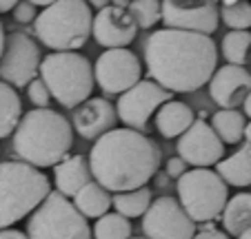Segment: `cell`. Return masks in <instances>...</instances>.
<instances>
[{"label":"cell","instance_id":"obj_1","mask_svg":"<svg viewBox=\"0 0 251 239\" xmlns=\"http://www.w3.org/2000/svg\"><path fill=\"white\" fill-rule=\"evenodd\" d=\"M149 78L169 93H191L211 82L218 49L211 36L176 29H158L145 43Z\"/></svg>","mask_w":251,"mask_h":239},{"label":"cell","instance_id":"obj_2","mask_svg":"<svg viewBox=\"0 0 251 239\" xmlns=\"http://www.w3.org/2000/svg\"><path fill=\"white\" fill-rule=\"evenodd\" d=\"M162 151L145 133L114 129L94 144L89 166L94 182L109 193H129L145 188L160 169Z\"/></svg>","mask_w":251,"mask_h":239},{"label":"cell","instance_id":"obj_3","mask_svg":"<svg viewBox=\"0 0 251 239\" xmlns=\"http://www.w3.org/2000/svg\"><path fill=\"white\" fill-rule=\"evenodd\" d=\"M74 146L71 122L51 109H33L25 113L14 133V151L20 162L36 169L58 166Z\"/></svg>","mask_w":251,"mask_h":239},{"label":"cell","instance_id":"obj_4","mask_svg":"<svg viewBox=\"0 0 251 239\" xmlns=\"http://www.w3.org/2000/svg\"><path fill=\"white\" fill-rule=\"evenodd\" d=\"M51 193L49 177L25 162H0V230L11 228L45 202Z\"/></svg>","mask_w":251,"mask_h":239},{"label":"cell","instance_id":"obj_5","mask_svg":"<svg viewBox=\"0 0 251 239\" xmlns=\"http://www.w3.org/2000/svg\"><path fill=\"white\" fill-rule=\"evenodd\" d=\"M33 33L51 53L78 51L94 36V14L82 0H58L43 9L33 22Z\"/></svg>","mask_w":251,"mask_h":239},{"label":"cell","instance_id":"obj_6","mask_svg":"<svg viewBox=\"0 0 251 239\" xmlns=\"http://www.w3.org/2000/svg\"><path fill=\"white\" fill-rule=\"evenodd\" d=\"M38 78L47 85L51 98L65 109H78L85 104L96 87L94 66L78 51L45 56Z\"/></svg>","mask_w":251,"mask_h":239},{"label":"cell","instance_id":"obj_7","mask_svg":"<svg viewBox=\"0 0 251 239\" xmlns=\"http://www.w3.org/2000/svg\"><path fill=\"white\" fill-rule=\"evenodd\" d=\"M176 186H178V202L194 219V224H207L225 213V206L229 202V186L216 171H187Z\"/></svg>","mask_w":251,"mask_h":239},{"label":"cell","instance_id":"obj_8","mask_svg":"<svg viewBox=\"0 0 251 239\" xmlns=\"http://www.w3.org/2000/svg\"><path fill=\"white\" fill-rule=\"evenodd\" d=\"M29 239H94V230L87 219L78 213V208L60 195L51 191L49 197L40 204L27 219Z\"/></svg>","mask_w":251,"mask_h":239},{"label":"cell","instance_id":"obj_9","mask_svg":"<svg viewBox=\"0 0 251 239\" xmlns=\"http://www.w3.org/2000/svg\"><path fill=\"white\" fill-rule=\"evenodd\" d=\"M40 47L31 36L23 31H14L7 36L5 51L0 58V80L14 89L29 87L40 75Z\"/></svg>","mask_w":251,"mask_h":239},{"label":"cell","instance_id":"obj_10","mask_svg":"<svg viewBox=\"0 0 251 239\" xmlns=\"http://www.w3.org/2000/svg\"><path fill=\"white\" fill-rule=\"evenodd\" d=\"M171 93L156 85L153 80H140L133 89L123 93L116 104L118 120L125 124V129L145 133L149 127V117L160 111L162 104L171 102Z\"/></svg>","mask_w":251,"mask_h":239},{"label":"cell","instance_id":"obj_11","mask_svg":"<svg viewBox=\"0 0 251 239\" xmlns=\"http://www.w3.org/2000/svg\"><path fill=\"white\" fill-rule=\"evenodd\" d=\"M94 75L104 95H123L140 82L142 65L129 49H107L96 60Z\"/></svg>","mask_w":251,"mask_h":239},{"label":"cell","instance_id":"obj_12","mask_svg":"<svg viewBox=\"0 0 251 239\" xmlns=\"http://www.w3.org/2000/svg\"><path fill=\"white\" fill-rule=\"evenodd\" d=\"M142 233L147 239H194L196 224L176 197L162 195L142 217Z\"/></svg>","mask_w":251,"mask_h":239},{"label":"cell","instance_id":"obj_13","mask_svg":"<svg viewBox=\"0 0 251 239\" xmlns=\"http://www.w3.org/2000/svg\"><path fill=\"white\" fill-rule=\"evenodd\" d=\"M162 22L167 29L189 31L200 36H211L220 22V5L213 0H165L162 2Z\"/></svg>","mask_w":251,"mask_h":239},{"label":"cell","instance_id":"obj_14","mask_svg":"<svg viewBox=\"0 0 251 239\" xmlns=\"http://www.w3.org/2000/svg\"><path fill=\"white\" fill-rule=\"evenodd\" d=\"M178 157H182L187 164L196 169H207V166H218L225 159V144L211 124L204 120H196L194 127L178 137Z\"/></svg>","mask_w":251,"mask_h":239},{"label":"cell","instance_id":"obj_15","mask_svg":"<svg viewBox=\"0 0 251 239\" xmlns=\"http://www.w3.org/2000/svg\"><path fill=\"white\" fill-rule=\"evenodd\" d=\"M138 24L129 14V2H114L94 16V38L104 49H127L136 40Z\"/></svg>","mask_w":251,"mask_h":239},{"label":"cell","instance_id":"obj_16","mask_svg":"<svg viewBox=\"0 0 251 239\" xmlns=\"http://www.w3.org/2000/svg\"><path fill=\"white\" fill-rule=\"evenodd\" d=\"M249 93H251V75L245 66L225 65L213 73L211 82H209V95L220 109L236 111V107L245 104Z\"/></svg>","mask_w":251,"mask_h":239},{"label":"cell","instance_id":"obj_17","mask_svg":"<svg viewBox=\"0 0 251 239\" xmlns=\"http://www.w3.org/2000/svg\"><path fill=\"white\" fill-rule=\"evenodd\" d=\"M118 113L107 98H89L74 113V131H78V135L85 140L98 142L102 135L114 131Z\"/></svg>","mask_w":251,"mask_h":239},{"label":"cell","instance_id":"obj_18","mask_svg":"<svg viewBox=\"0 0 251 239\" xmlns=\"http://www.w3.org/2000/svg\"><path fill=\"white\" fill-rule=\"evenodd\" d=\"M53 182H56V191L60 195L76 197L87 184L94 182V173H91L89 159L85 155H69L65 157L58 166H53Z\"/></svg>","mask_w":251,"mask_h":239},{"label":"cell","instance_id":"obj_19","mask_svg":"<svg viewBox=\"0 0 251 239\" xmlns=\"http://www.w3.org/2000/svg\"><path fill=\"white\" fill-rule=\"evenodd\" d=\"M196 117L189 104L180 102V100H171V102L162 104L160 111L156 113V129L162 137L174 140L180 137L194 127Z\"/></svg>","mask_w":251,"mask_h":239},{"label":"cell","instance_id":"obj_20","mask_svg":"<svg viewBox=\"0 0 251 239\" xmlns=\"http://www.w3.org/2000/svg\"><path fill=\"white\" fill-rule=\"evenodd\" d=\"M216 173L225 179V184L245 188L251 186V144H242L236 153L225 157L218 164Z\"/></svg>","mask_w":251,"mask_h":239},{"label":"cell","instance_id":"obj_21","mask_svg":"<svg viewBox=\"0 0 251 239\" xmlns=\"http://www.w3.org/2000/svg\"><path fill=\"white\" fill-rule=\"evenodd\" d=\"M74 206L78 208L82 217L100 219L109 213V206H114V197L109 195L107 188H102L98 182H91L74 197Z\"/></svg>","mask_w":251,"mask_h":239},{"label":"cell","instance_id":"obj_22","mask_svg":"<svg viewBox=\"0 0 251 239\" xmlns=\"http://www.w3.org/2000/svg\"><path fill=\"white\" fill-rule=\"evenodd\" d=\"M223 228L236 239L251 230V193H238L227 202L223 213Z\"/></svg>","mask_w":251,"mask_h":239},{"label":"cell","instance_id":"obj_23","mask_svg":"<svg viewBox=\"0 0 251 239\" xmlns=\"http://www.w3.org/2000/svg\"><path fill=\"white\" fill-rule=\"evenodd\" d=\"M23 115L25 113H23V102H20L18 91L0 80V140L16 133Z\"/></svg>","mask_w":251,"mask_h":239},{"label":"cell","instance_id":"obj_24","mask_svg":"<svg viewBox=\"0 0 251 239\" xmlns=\"http://www.w3.org/2000/svg\"><path fill=\"white\" fill-rule=\"evenodd\" d=\"M211 129L216 131V135L223 140V144H238L245 137L247 120L242 113L229 111V109H220L211 115Z\"/></svg>","mask_w":251,"mask_h":239},{"label":"cell","instance_id":"obj_25","mask_svg":"<svg viewBox=\"0 0 251 239\" xmlns=\"http://www.w3.org/2000/svg\"><path fill=\"white\" fill-rule=\"evenodd\" d=\"M153 204L151 199V191L147 186L138 188V191H129V193H116L114 195V208L118 215L133 219V217H145L149 211V206Z\"/></svg>","mask_w":251,"mask_h":239},{"label":"cell","instance_id":"obj_26","mask_svg":"<svg viewBox=\"0 0 251 239\" xmlns=\"http://www.w3.org/2000/svg\"><path fill=\"white\" fill-rule=\"evenodd\" d=\"M223 56L227 60V65L233 66H245L247 58H249L251 49V33L249 31H229L220 43Z\"/></svg>","mask_w":251,"mask_h":239},{"label":"cell","instance_id":"obj_27","mask_svg":"<svg viewBox=\"0 0 251 239\" xmlns=\"http://www.w3.org/2000/svg\"><path fill=\"white\" fill-rule=\"evenodd\" d=\"M94 239H131V221L118 213H107L104 217L96 219L94 224Z\"/></svg>","mask_w":251,"mask_h":239},{"label":"cell","instance_id":"obj_28","mask_svg":"<svg viewBox=\"0 0 251 239\" xmlns=\"http://www.w3.org/2000/svg\"><path fill=\"white\" fill-rule=\"evenodd\" d=\"M220 20L229 27V31H249L251 2H245V0H225L220 5Z\"/></svg>","mask_w":251,"mask_h":239},{"label":"cell","instance_id":"obj_29","mask_svg":"<svg viewBox=\"0 0 251 239\" xmlns=\"http://www.w3.org/2000/svg\"><path fill=\"white\" fill-rule=\"evenodd\" d=\"M129 14L136 20L138 29H151L162 20V2L156 0H133L129 2Z\"/></svg>","mask_w":251,"mask_h":239},{"label":"cell","instance_id":"obj_30","mask_svg":"<svg viewBox=\"0 0 251 239\" xmlns=\"http://www.w3.org/2000/svg\"><path fill=\"white\" fill-rule=\"evenodd\" d=\"M27 95H29V102L33 104V109H49L51 93H49L47 85H45L40 78H36L31 85L27 87Z\"/></svg>","mask_w":251,"mask_h":239},{"label":"cell","instance_id":"obj_31","mask_svg":"<svg viewBox=\"0 0 251 239\" xmlns=\"http://www.w3.org/2000/svg\"><path fill=\"white\" fill-rule=\"evenodd\" d=\"M14 18L23 24H29V22H36V5L33 2H18L14 9Z\"/></svg>","mask_w":251,"mask_h":239},{"label":"cell","instance_id":"obj_32","mask_svg":"<svg viewBox=\"0 0 251 239\" xmlns=\"http://www.w3.org/2000/svg\"><path fill=\"white\" fill-rule=\"evenodd\" d=\"M187 173V162L178 155L167 159V177H174V179H180L182 175Z\"/></svg>","mask_w":251,"mask_h":239},{"label":"cell","instance_id":"obj_33","mask_svg":"<svg viewBox=\"0 0 251 239\" xmlns=\"http://www.w3.org/2000/svg\"><path fill=\"white\" fill-rule=\"evenodd\" d=\"M194 239H229V235L225 230H200Z\"/></svg>","mask_w":251,"mask_h":239},{"label":"cell","instance_id":"obj_34","mask_svg":"<svg viewBox=\"0 0 251 239\" xmlns=\"http://www.w3.org/2000/svg\"><path fill=\"white\" fill-rule=\"evenodd\" d=\"M0 239H29V237H27V233H23V230L7 228V230H0Z\"/></svg>","mask_w":251,"mask_h":239},{"label":"cell","instance_id":"obj_35","mask_svg":"<svg viewBox=\"0 0 251 239\" xmlns=\"http://www.w3.org/2000/svg\"><path fill=\"white\" fill-rule=\"evenodd\" d=\"M16 5H18V2H14V0H2V2H0V14L14 11V9H16Z\"/></svg>","mask_w":251,"mask_h":239},{"label":"cell","instance_id":"obj_36","mask_svg":"<svg viewBox=\"0 0 251 239\" xmlns=\"http://www.w3.org/2000/svg\"><path fill=\"white\" fill-rule=\"evenodd\" d=\"M5 43H7V36H5V29H2V22H0V58H2V51H5Z\"/></svg>","mask_w":251,"mask_h":239},{"label":"cell","instance_id":"obj_37","mask_svg":"<svg viewBox=\"0 0 251 239\" xmlns=\"http://www.w3.org/2000/svg\"><path fill=\"white\" fill-rule=\"evenodd\" d=\"M242 107H245V113H247V115L251 117V93L247 95V100H245V104H242Z\"/></svg>","mask_w":251,"mask_h":239},{"label":"cell","instance_id":"obj_38","mask_svg":"<svg viewBox=\"0 0 251 239\" xmlns=\"http://www.w3.org/2000/svg\"><path fill=\"white\" fill-rule=\"evenodd\" d=\"M156 184L158 186H167V173L165 175H156Z\"/></svg>","mask_w":251,"mask_h":239},{"label":"cell","instance_id":"obj_39","mask_svg":"<svg viewBox=\"0 0 251 239\" xmlns=\"http://www.w3.org/2000/svg\"><path fill=\"white\" fill-rule=\"evenodd\" d=\"M245 140H247V144H251V122L247 124V129H245Z\"/></svg>","mask_w":251,"mask_h":239},{"label":"cell","instance_id":"obj_40","mask_svg":"<svg viewBox=\"0 0 251 239\" xmlns=\"http://www.w3.org/2000/svg\"><path fill=\"white\" fill-rule=\"evenodd\" d=\"M238 239H251V230H247V233H245V235H240Z\"/></svg>","mask_w":251,"mask_h":239},{"label":"cell","instance_id":"obj_41","mask_svg":"<svg viewBox=\"0 0 251 239\" xmlns=\"http://www.w3.org/2000/svg\"><path fill=\"white\" fill-rule=\"evenodd\" d=\"M131 239H147V237H131Z\"/></svg>","mask_w":251,"mask_h":239}]
</instances>
